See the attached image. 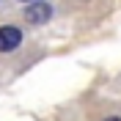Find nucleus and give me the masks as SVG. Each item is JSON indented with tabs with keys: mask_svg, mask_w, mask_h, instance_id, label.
Listing matches in <instances>:
<instances>
[{
	"mask_svg": "<svg viewBox=\"0 0 121 121\" xmlns=\"http://www.w3.org/2000/svg\"><path fill=\"white\" fill-rule=\"evenodd\" d=\"M25 3H33V0H25Z\"/></svg>",
	"mask_w": 121,
	"mask_h": 121,
	"instance_id": "20e7f679",
	"label": "nucleus"
},
{
	"mask_svg": "<svg viewBox=\"0 0 121 121\" xmlns=\"http://www.w3.org/2000/svg\"><path fill=\"white\" fill-rule=\"evenodd\" d=\"M105 121H121V118H116V116H113V118H105Z\"/></svg>",
	"mask_w": 121,
	"mask_h": 121,
	"instance_id": "7ed1b4c3",
	"label": "nucleus"
},
{
	"mask_svg": "<svg viewBox=\"0 0 121 121\" xmlns=\"http://www.w3.org/2000/svg\"><path fill=\"white\" fill-rule=\"evenodd\" d=\"M50 17H52V6L44 3V0H33V3L25 8V19H28L30 25H44Z\"/></svg>",
	"mask_w": 121,
	"mask_h": 121,
	"instance_id": "f257e3e1",
	"label": "nucleus"
},
{
	"mask_svg": "<svg viewBox=\"0 0 121 121\" xmlns=\"http://www.w3.org/2000/svg\"><path fill=\"white\" fill-rule=\"evenodd\" d=\"M22 44V30L14 25H3L0 28V52H14Z\"/></svg>",
	"mask_w": 121,
	"mask_h": 121,
	"instance_id": "f03ea898",
	"label": "nucleus"
}]
</instances>
